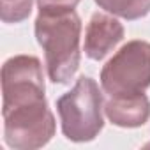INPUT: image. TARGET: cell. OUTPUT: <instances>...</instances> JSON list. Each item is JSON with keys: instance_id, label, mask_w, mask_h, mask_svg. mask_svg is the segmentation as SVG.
Here are the masks:
<instances>
[{"instance_id": "cell-1", "label": "cell", "mask_w": 150, "mask_h": 150, "mask_svg": "<svg viewBox=\"0 0 150 150\" xmlns=\"http://www.w3.org/2000/svg\"><path fill=\"white\" fill-rule=\"evenodd\" d=\"M34 30L44 51L48 78L58 85L69 83L76 74L81 58V20L78 13H39Z\"/></svg>"}, {"instance_id": "cell-2", "label": "cell", "mask_w": 150, "mask_h": 150, "mask_svg": "<svg viewBox=\"0 0 150 150\" xmlns=\"http://www.w3.org/2000/svg\"><path fill=\"white\" fill-rule=\"evenodd\" d=\"M62 134L74 143H87L104 127V101L99 85L90 76H81L74 87L57 99Z\"/></svg>"}, {"instance_id": "cell-3", "label": "cell", "mask_w": 150, "mask_h": 150, "mask_svg": "<svg viewBox=\"0 0 150 150\" xmlns=\"http://www.w3.org/2000/svg\"><path fill=\"white\" fill-rule=\"evenodd\" d=\"M99 80L110 97L145 92L150 87V42L134 39L124 44L103 65Z\"/></svg>"}, {"instance_id": "cell-4", "label": "cell", "mask_w": 150, "mask_h": 150, "mask_svg": "<svg viewBox=\"0 0 150 150\" xmlns=\"http://www.w3.org/2000/svg\"><path fill=\"white\" fill-rule=\"evenodd\" d=\"M4 141L14 150H35L50 143L55 136L57 122L48 108V101L2 110Z\"/></svg>"}, {"instance_id": "cell-5", "label": "cell", "mask_w": 150, "mask_h": 150, "mask_svg": "<svg viewBox=\"0 0 150 150\" xmlns=\"http://www.w3.org/2000/svg\"><path fill=\"white\" fill-rule=\"evenodd\" d=\"M42 64L32 55H16L2 65V110L46 101Z\"/></svg>"}, {"instance_id": "cell-6", "label": "cell", "mask_w": 150, "mask_h": 150, "mask_svg": "<svg viewBox=\"0 0 150 150\" xmlns=\"http://www.w3.org/2000/svg\"><path fill=\"white\" fill-rule=\"evenodd\" d=\"M124 25L104 13H94L85 30L83 51L90 60H103L124 39Z\"/></svg>"}, {"instance_id": "cell-7", "label": "cell", "mask_w": 150, "mask_h": 150, "mask_svg": "<svg viewBox=\"0 0 150 150\" xmlns=\"http://www.w3.org/2000/svg\"><path fill=\"white\" fill-rule=\"evenodd\" d=\"M104 115L117 127H141L150 118V99L145 92L110 97L104 103Z\"/></svg>"}, {"instance_id": "cell-8", "label": "cell", "mask_w": 150, "mask_h": 150, "mask_svg": "<svg viewBox=\"0 0 150 150\" xmlns=\"http://www.w3.org/2000/svg\"><path fill=\"white\" fill-rule=\"evenodd\" d=\"M94 2L106 13L127 21L145 18L150 13V0H94Z\"/></svg>"}, {"instance_id": "cell-9", "label": "cell", "mask_w": 150, "mask_h": 150, "mask_svg": "<svg viewBox=\"0 0 150 150\" xmlns=\"http://www.w3.org/2000/svg\"><path fill=\"white\" fill-rule=\"evenodd\" d=\"M34 0H0V18L4 23H21L32 13Z\"/></svg>"}, {"instance_id": "cell-10", "label": "cell", "mask_w": 150, "mask_h": 150, "mask_svg": "<svg viewBox=\"0 0 150 150\" xmlns=\"http://www.w3.org/2000/svg\"><path fill=\"white\" fill-rule=\"evenodd\" d=\"M81 0H37L39 13H69L74 11Z\"/></svg>"}]
</instances>
